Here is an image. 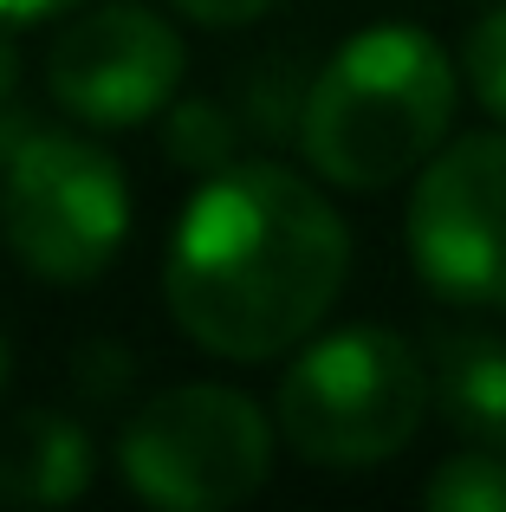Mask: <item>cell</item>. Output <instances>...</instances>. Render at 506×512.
<instances>
[{
    "label": "cell",
    "mask_w": 506,
    "mask_h": 512,
    "mask_svg": "<svg viewBox=\"0 0 506 512\" xmlns=\"http://www.w3.org/2000/svg\"><path fill=\"white\" fill-rule=\"evenodd\" d=\"M351 234L305 175L228 163L189 195L163 260V292L189 344L228 363L299 350L338 305Z\"/></svg>",
    "instance_id": "obj_1"
},
{
    "label": "cell",
    "mask_w": 506,
    "mask_h": 512,
    "mask_svg": "<svg viewBox=\"0 0 506 512\" xmlns=\"http://www.w3.org/2000/svg\"><path fill=\"white\" fill-rule=\"evenodd\" d=\"M455 65L422 26H364L325 59L299 104V150L338 188H390L442 150Z\"/></svg>",
    "instance_id": "obj_2"
},
{
    "label": "cell",
    "mask_w": 506,
    "mask_h": 512,
    "mask_svg": "<svg viewBox=\"0 0 506 512\" xmlns=\"http://www.w3.org/2000/svg\"><path fill=\"white\" fill-rule=\"evenodd\" d=\"M435 402V376L422 370L416 344L383 325H351L312 338L279 376L273 422L286 448L312 467H377L416 441Z\"/></svg>",
    "instance_id": "obj_3"
},
{
    "label": "cell",
    "mask_w": 506,
    "mask_h": 512,
    "mask_svg": "<svg viewBox=\"0 0 506 512\" xmlns=\"http://www.w3.org/2000/svg\"><path fill=\"white\" fill-rule=\"evenodd\" d=\"M0 156V234L26 273L52 286H85L124 253L130 182L111 150L65 130H26Z\"/></svg>",
    "instance_id": "obj_4"
},
{
    "label": "cell",
    "mask_w": 506,
    "mask_h": 512,
    "mask_svg": "<svg viewBox=\"0 0 506 512\" xmlns=\"http://www.w3.org/2000/svg\"><path fill=\"white\" fill-rule=\"evenodd\" d=\"M117 467L137 500L169 512L241 506L273 474V422L241 389L182 383L130 409L117 435Z\"/></svg>",
    "instance_id": "obj_5"
},
{
    "label": "cell",
    "mask_w": 506,
    "mask_h": 512,
    "mask_svg": "<svg viewBox=\"0 0 506 512\" xmlns=\"http://www.w3.org/2000/svg\"><path fill=\"white\" fill-rule=\"evenodd\" d=\"M409 260L448 305H506V137H461L422 163Z\"/></svg>",
    "instance_id": "obj_6"
},
{
    "label": "cell",
    "mask_w": 506,
    "mask_h": 512,
    "mask_svg": "<svg viewBox=\"0 0 506 512\" xmlns=\"http://www.w3.org/2000/svg\"><path fill=\"white\" fill-rule=\"evenodd\" d=\"M182 39L163 13L137 0L91 7L52 39L46 52V91L59 111H72L91 130H130L150 124L182 85Z\"/></svg>",
    "instance_id": "obj_7"
},
{
    "label": "cell",
    "mask_w": 506,
    "mask_h": 512,
    "mask_svg": "<svg viewBox=\"0 0 506 512\" xmlns=\"http://www.w3.org/2000/svg\"><path fill=\"white\" fill-rule=\"evenodd\" d=\"M91 487V441L59 409H13L0 422V506H65Z\"/></svg>",
    "instance_id": "obj_8"
},
{
    "label": "cell",
    "mask_w": 506,
    "mask_h": 512,
    "mask_svg": "<svg viewBox=\"0 0 506 512\" xmlns=\"http://www.w3.org/2000/svg\"><path fill=\"white\" fill-rule=\"evenodd\" d=\"M435 409L474 448L506 454V344L500 338H442L435 344Z\"/></svg>",
    "instance_id": "obj_9"
},
{
    "label": "cell",
    "mask_w": 506,
    "mask_h": 512,
    "mask_svg": "<svg viewBox=\"0 0 506 512\" xmlns=\"http://www.w3.org/2000/svg\"><path fill=\"white\" fill-rule=\"evenodd\" d=\"M422 500L435 512H506V454L468 448L455 461H442L422 487Z\"/></svg>",
    "instance_id": "obj_10"
},
{
    "label": "cell",
    "mask_w": 506,
    "mask_h": 512,
    "mask_svg": "<svg viewBox=\"0 0 506 512\" xmlns=\"http://www.w3.org/2000/svg\"><path fill=\"white\" fill-rule=\"evenodd\" d=\"M169 156L176 163H189V169H228V156H234V124L215 111V104H182V111H169Z\"/></svg>",
    "instance_id": "obj_11"
},
{
    "label": "cell",
    "mask_w": 506,
    "mask_h": 512,
    "mask_svg": "<svg viewBox=\"0 0 506 512\" xmlns=\"http://www.w3.org/2000/svg\"><path fill=\"white\" fill-rule=\"evenodd\" d=\"M468 85H474V98L506 124V7H494L468 33Z\"/></svg>",
    "instance_id": "obj_12"
},
{
    "label": "cell",
    "mask_w": 506,
    "mask_h": 512,
    "mask_svg": "<svg viewBox=\"0 0 506 512\" xmlns=\"http://www.w3.org/2000/svg\"><path fill=\"white\" fill-rule=\"evenodd\" d=\"M182 13H189L195 26H247L260 20V13H273L279 0H176Z\"/></svg>",
    "instance_id": "obj_13"
},
{
    "label": "cell",
    "mask_w": 506,
    "mask_h": 512,
    "mask_svg": "<svg viewBox=\"0 0 506 512\" xmlns=\"http://www.w3.org/2000/svg\"><path fill=\"white\" fill-rule=\"evenodd\" d=\"M78 0H0V33H13V26H39V20H59V13H72Z\"/></svg>",
    "instance_id": "obj_14"
},
{
    "label": "cell",
    "mask_w": 506,
    "mask_h": 512,
    "mask_svg": "<svg viewBox=\"0 0 506 512\" xmlns=\"http://www.w3.org/2000/svg\"><path fill=\"white\" fill-rule=\"evenodd\" d=\"M7 376H13V350H7V338H0V396H7Z\"/></svg>",
    "instance_id": "obj_15"
}]
</instances>
